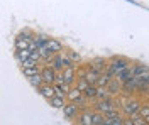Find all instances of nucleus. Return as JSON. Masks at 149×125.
Listing matches in <instances>:
<instances>
[{"instance_id":"20e7f679","label":"nucleus","mask_w":149,"mask_h":125,"mask_svg":"<svg viewBox=\"0 0 149 125\" xmlns=\"http://www.w3.org/2000/svg\"><path fill=\"white\" fill-rule=\"evenodd\" d=\"M63 115H65L66 122H74L76 117L80 115V106L74 102H66V105L63 106Z\"/></svg>"},{"instance_id":"a878e982","label":"nucleus","mask_w":149,"mask_h":125,"mask_svg":"<svg viewBox=\"0 0 149 125\" xmlns=\"http://www.w3.org/2000/svg\"><path fill=\"white\" fill-rule=\"evenodd\" d=\"M66 54L70 56V59L73 61L74 64H80V63H81V56H80L76 51H73V49H66Z\"/></svg>"},{"instance_id":"aec40b11","label":"nucleus","mask_w":149,"mask_h":125,"mask_svg":"<svg viewBox=\"0 0 149 125\" xmlns=\"http://www.w3.org/2000/svg\"><path fill=\"white\" fill-rule=\"evenodd\" d=\"M125 120L122 118V115H115V117H105L103 125H124Z\"/></svg>"},{"instance_id":"9d476101","label":"nucleus","mask_w":149,"mask_h":125,"mask_svg":"<svg viewBox=\"0 0 149 125\" xmlns=\"http://www.w3.org/2000/svg\"><path fill=\"white\" fill-rule=\"evenodd\" d=\"M107 64H109V61L105 58H93L90 63H88V66L95 69V71H98V73H103V71H107Z\"/></svg>"},{"instance_id":"6e6552de","label":"nucleus","mask_w":149,"mask_h":125,"mask_svg":"<svg viewBox=\"0 0 149 125\" xmlns=\"http://www.w3.org/2000/svg\"><path fill=\"white\" fill-rule=\"evenodd\" d=\"M37 93H39V95L47 102L49 98H53V96L56 95V86H54V85H51V83H44L42 86L37 88Z\"/></svg>"},{"instance_id":"f03ea898","label":"nucleus","mask_w":149,"mask_h":125,"mask_svg":"<svg viewBox=\"0 0 149 125\" xmlns=\"http://www.w3.org/2000/svg\"><path fill=\"white\" fill-rule=\"evenodd\" d=\"M130 63L129 58H125V56H113V58L109 59V64H107V71L110 73L112 76H115L120 69H124V68L127 66Z\"/></svg>"},{"instance_id":"2f4dec72","label":"nucleus","mask_w":149,"mask_h":125,"mask_svg":"<svg viewBox=\"0 0 149 125\" xmlns=\"http://www.w3.org/2000/svg\"><path fill=\"white\" fill-rule=\"evenodd\" d=\"M148 91H149V85H148Z\"/></svg>"},{"instance_id":"f3484780","label":"nucleus","mask_w":149,"mask_h":125,"mask_svg":"<svg viewBox=\"0 0 149 125\" xmlns=\"http://www.w3.org/2000/svg\"><path fill=\"white\" fill-rule=\"evenodd\" d=\"M98 76H100V73L98 71H95V69H92V68L86 64V71H85V79L90 83V85H97V79H98Z\"/></svg>"},{"instance_id":"bb28decb","label":"nucleus","mask_w":149,"mask_h":125,"mask_svg":"<svg viewBox=\"0 0 149 125\" xmlns=\"http://www.w3.org/2000/svg\"><path fill=\"white\" fill-rule=\"evenodd\" d=\"M148 71H149V64H136V68H134V76H141V75L148 73Z\"/></svg>"},{"instance_id":"7ed1b4c3","label":"nucleus","mask_w":149,"mask_h":125,"mask_svg":"<svg viewBox=\"0 0 149 125\" xmlns=\"http://www.w3.org/2000/svg\"><path fill=\"white\" fill-rule=\"evenodd\" d=\"M117 106H119V102L113 100V96L105 98V100H95V102H93V110L102 112V113L109 112V110H112V108H117Z\"/></svg>"},{"instance_id":"423d86ee","label":"nucleus","mask_w":149,"mask_h":125,"mask_svg":"<svg viewBox=\"0 0 149 125\" xmlns=\"http://www.w3.org/2000/svg\"><path fill=\"white\" fill-rule=\"evenodd\" d=\"M93 108H86V110H80V115L76 117V124L80 125H92L93 122Z\"/></svg>"},{"instance_id":"c85d7f7f","label":"nucleus","mask_w":149,"mask_h":125,"mask_svg":"<svg viewBox=\"0 0 149 125\" xmlns=\"http://www.w3.org/2000/svg\"><path fill=\"white\" fill-rule=\"evenodd\" d=\"M88 85H90V83H88V81H86L85 78H78V79H76V83H74V86L80 88L81 91H85V90L88 88Z\"/></svg>"},{"instance_id":"393cba45","label":"nucleus","mask_w":149,"mask_h":125,"mask_svg":"<svg viewBox=\"0 0 149 125\" xmlns=\"http://www.w3.org/2000/svg\"><path fill=\"white\" fill-rule=\"evenodd\" d=\"M97 91H98V86L97 85H88V88L83 91V95L88 96L90 100H95L97 98Z\"/></svg>"},{"instance_id":"412c9836","label":"nucleus","mask_w":149,"mask_h":125,"mask_svg":"<svg viewBox=\"0 0 149 125\" xmlns=\"http://www.w3.org/2000/svg\"><path fill=\"white\" fill-rule=\"evenodd\" d=\"M29 44H31V41L20 37V36H15V41H14V49H29Z\"/></svg>"},{"instance_id":"1a4fd4ad","label":"nucleus","mask_w":149,"mask_h":125,"mask_svg":"<svg viewBox=\"0 0 149 125\" xmlns=\"http://www.w3.org/2000/svg\"><path fill=\"white\" fill-rule=\"evenodd\" d=\"M49 66H53L58 73L63 71V69H65V51H61V52L54 54L53 59H51V63H49Z\"/></svg>"},{"instance_id":"4be33fe9","label":"nucleus","mask_w":149,"mask_h":125,"mask_svg":"<svg viewBox=\"0 0 149 125\" xmlns=\"http://www.w3.org/2000/svg\"><path fill=\"white\" fill-rule=\"evenodd\" d=\"M97 86H98V85H97ZM110 96H113V95L110 93V90L107 86H98V91H97V98H95V100H105V98H110ZM95 100H93V102H95Z\"/></svg>"},{"instance_id":"c756f323","label":"nucleus","mask_w":149,"mask_h":125,"mask_svg":"<svg viewBox=\"0 0 149 125\" xmlns=\"http://www.w3.org/2000/svg\"><path fill=\"white\" fill-rule=\"evenodd\" d=\"M139 115H141V117H144L146 120H149V103H142V105H141Z\"/></svg>"},{"instance_id":"ddd939ff","label":"nucleus","mask_w":149,"mask_h":125,"mask_svg":"<svg viewBox=\"0 0 149 125\" xmlns=\"http://www.w3.org/2000/svg\"><path fill=\"white\" fill-rule=\"evenodd\" d=\"M83 91H81V90H80V88H76L73 85V88H71V90H70V93H68V95H66V100H68V102H74V103H78V102H80V100H83Z\"/></svg>"},{"instance_id":"f8f14e48","label":"nucleus","mask_w":149,"mask_h":125,"mask_svg":"<svg viewBox=\"0 0 149 125\" xmlns=\"http://www.w3.org/2000/svg\"><path fill=\"white\" fill-rule=\"evenodd\" d=\"M107 88L110 90V93H112L113 96H115V95H120V93H122V81L119 79V78L113 76V78L110 79V81H109Z\"/></svg>"},{"instance_id":"9b49d317","label":"nucleus","mask_w":149,"mask_h":125,"mask_svg":"<svg viewBox=\"0 0 149 125\" xmlns=\"http://www.w3.org/2000/svg\"><path fill=\"white\" fill-rule=\"evenodd\" d=\"M66 96H63V95H54L53 98H49L47 100V103H49V106L51 108H56V110H63V106L66 105Z\"/></svg>"},{"instance_id":"dca6fc26","label":"nucleus","mask_w":149,"mask_h":125,"mask_svg":"<svg viewBox=\"0 0 149 125\" xmlns=\"http://www.w3.org/2000/svg\"><path fill=\"white\" fill-rule=\"evenodd\" d=\"M54 86H56V95L66 96L70 93V90L73 88V85H70V83H66V81H56Z\"/></svg>"},{"instance_id":"6ab92c4d","label":"nucleus","mask_w":149,"mask_h":125,"mask_svg":"<svg viewBox=\"0 0 149 125\" xmlns=\"http://www.w3.org/2000/svg\"><path fill=\"white\" fill-rule=\"evenodd\" d=\"M15 59H17V63L20 64L22 61H26L27 58H31V54H32V51L31 49H15Z\"/></svg>"},{"instance_id":"7c9ffc66","label":"nucleus","mask_w":149,"mask_h":125,"mask_svg":"<svg viewBox=\"0 0 149 125\" xmlns=\"http://www.w3.org/2000/svg\"><path fill=\"white\" fill-rule=\"evenodd\" d=\"M27 66H39V61H36V59H32V58H27L26 61L20 63V68H27Z\"/></svg>"},{"instance_id":"a211bd4d","label":"nucleus","mask_w":149,"mask_h":125,"mask_svg":"<svg viewBox=\"0 0 149 125\" xmlns=\"http://www.w3.org/2000/svg\"><path fill=\"white\" fill-rule=\"evenodd\" d=\"M26 79L29 81V85H31L32 88H36V90L44 85V78H42L41 73H37V75H34V76H31V78H26Z\"/></svg>"},{"instance_id":"f257e3e1","label":"nucleus","mask_w":149,"mask_h":125,"mask_svg":"<svg viewBox=\"0 0 149 125\" xmlns=\"http://www.w3.org/2000/svg\"><path fill=\"white\" fill-rule=\"evenodd\" d=\"M120 105H122V112H124V115L134 117V115H137V113H139L141 105H142V103H141L137 98H134L132 95H129L127 98H122Z\"/></svg>"},{"instance_id":"cd10ccee","label":"nucleus","mask_w":149,"mask_h":125,"mask_svg":"<svg viewBox=\"0 0 149 125\" xmlns=\"http://www.w3.org/2000/svg\"><path fill=\"white\" fill-rule=\"evenodd\" d=\"M17 36H20V37H24V39H27V41H32V39H34V36H36V32H32L31 29H22V30L17 34Z\"/></svg>"},{"instance_id":"b1692460","label":"nucleus","mask_w":149,"mask_h":125,"mask_svg":"<svg viewBox=\"0 0 149 125\" xmlns=\"http://www.w3.org/2000/svg\"><path fill=\"white\" fill-rule=\"evenodd\" d=\"M20 69H22V75L26 78H31L34 75H37V73H41V68L39 66H27V68H20Z\"/></svg>"},{"instance_id":"2eb2a0df","label":"nucleus","mask_w":149,"mask_h":125,"mask_svg":"<svg viewBox=\"0 0 149 125\" xmlns=\"http://www.w3.org/2000/svg\"><path fill=\"white\" fill-rule=\"evenodd\" d=\"M63 78H65L66 83L74 85L76 79H78V76H76V68H65L63 69Z\"/></svg>"},{"instance_id":"5701e85b","label":"nucleus","mask_w":149,"mask_h":125,"mask_svg":"<svg viewBox=\"0 0 149 125\" xmlns=\"http://www.w3.org/2000/svg\"><path fill=\"white\" fill-rule=\"evenodd\" d=\"M112 78L113 76H112L109 71H103V73H100V76H98V79H97V85H98V86H107Z\"/></svg>"},{"instance_id":"39448f33","label":"nucleus","mask_w":149,"mask_h":125,"mask_svg":"<svg viewBox=\"0 0 149 125\" xmlns=\"http://www.w3.org/2000/svg\"><path fill=\"white\" fill-rule=\"evenodd\" d=\"M41 75L44 78V83H51V85H54L56 83V78H58V71H56L53 66H42L41 68Z\"/></svg>"},{"instance_id":"0eeeda50","label":"nucleus","mask_w":149,"mask_h":125,"mask_svg":"<svg viewBox=\"0 0 149 125\" xmlns=\"http://www.w3.org/2000/svg\"><path fill=\"white\" fill-rule=\"evenodd\" d=\"M134 68H136V64H134V63H129L124 69H120V71L115 75V78H119L122 83H125V81L132 79V78H134Z\"/></svg>"},{"instance_id":"4468645a","label":"nucleus","mask_w":149,"mask_h":125,"mask_svg":"<svg viewBox=\"0 0 149 125\" xmlns=\"http://www.w3.org/2000/svg\"><path fill=\"white\" fill-rule=\"evenodd\" d=\"M46 48L53 52V54H58V52H61L63 51V44H61V41H58L54 37H49L46 42Z\"/></svg>"}]
</instances>
